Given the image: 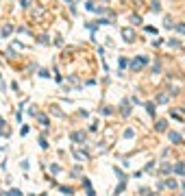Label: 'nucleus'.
I'll list each match as a JSON object with an SVG mask.
<instances>
[{
  "instance_id": "nucleus-3",
  "label": "nucleus",
  "mask_w": 185,
  "mask_h": 196,
  "mask_svg": "<svg viewBox=\"0 0 185 196\" xmlns=\"http://www.w3.org/2000/svg\"><path fill=\"white\" fill-rule=\"evenodd\" d=\"M157 131H166V122H163V120L157 122Z\"/></svg>"
},
{
  "instance_id": "nucleus-2",
  "label": "nucleus",
  "mask_w": 185,
  "mask_h": 196,
  "mask_svg": "<svg viewBox=\"0 0 185 196\" xmlns=\"http://www.w3.org/2000/svg\"><path fill=\"white\" fill-rule=\"evenodd\" d=\"M170 139L174 144H179V142H181V135H179V133H170Z\"/></svg>"
},
{
  "instance_id": "nucleus-1",
  "label": "nucleus",
  "mask_w": 185,
  "mask_h": 196,
  "mask_svg": "<svg viewBox=\"0 0 185 196\" xmlns=\"http://www.w3.org/2000/svg\"><path fill=\"white\" fill-rule=\"evenodd\" d=\"M146 61H148L146 57H139L137 61H133L131 65H133V70H139V68H142V65H146Z\"/></svg>"
}]
</instances>
